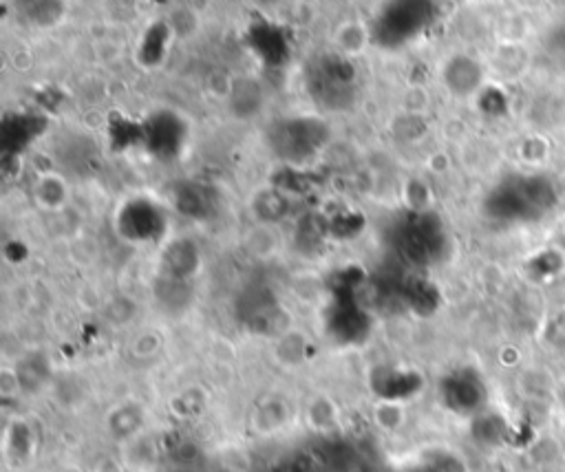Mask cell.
I'll list each match as a JSON object with an SVG mask.
<instances>
[{
    "instance_id": "277c9868",
    "label": "cell",
    "mask_w": 565,
    "mask_h": 472,
    "mask_svg": "<svg viewBox=\"0 0 565 472\" xmlns=\"http://www.w3.org/2000/svg\"><path fill=\"white\" fill-rule=\"evenodd\" d=\"M442 80L455 98H471L484 82V71L471 56H453L442 71Z\"/></svg>"
},
{
    "instance_id": "3957f363",
    "label": "cell",
    "mask_w": 565,
    "mask_h": 472,
    "mask_svg": "<svg viewBox=\"0 0 565 472\" xmlns=\"http://www.w3.org/2000/svg\"><path fill=\"white\" fill-rule=\"evenodd\" d=\"M122 234L131 241H153L157 234H162L166 228V214L162 206H157L153 199L137 197L129 199L120 210Z\"/></svg>"
},
{
    "instance_id": "7a4b0ae2",
    "label": "cell",
    "mask_w": 565,
    "mask_h": 472,
    "mask_svg": "<svg viewBox=\"0 0 565 472\" xmlns=\"http://www.w3.org/2000/svg\"><path fill=\"white\" fill-rule=\"evenodd\" d=\"M305 87L318 109L345 113L358 98V73L347 56H321L305 69Z\"/></svg>"
},
{
    "instance_id": "5b68a950",
    "label": "cell",
    "mask_w": 565,
    "mask_h": 472,
    "mask_svg": "<svg viewBox=\"0 0 565 472\" xmlns=\"http://www.w3.org/2000/svg\"><path fill=\"white\" fill-rule=\"evenodd\" d=\"M265 104V93L254 78H237L232 82L228 95V109L239 120H254L259 117Z\"/></svg>"
},
{
    "instance_id": "6da1fadb",
    "label": "cell",
    "mask_w": 565,
    "mask_h": 472,
    "mask_svg": "<svg viewBox=\"0 0 565 472\" xmlns=\"http://www.w3.org/2000/svg\"><path fill=\"white\" fill-rule=\"evenodd\" d=\"M329 124L318 115H292L274 120L265 133L272 153L285 164L301 166L312 162L329 144Z\"/></svg>"
}]
</instances>
